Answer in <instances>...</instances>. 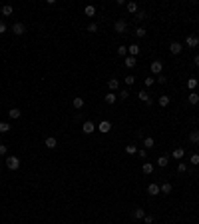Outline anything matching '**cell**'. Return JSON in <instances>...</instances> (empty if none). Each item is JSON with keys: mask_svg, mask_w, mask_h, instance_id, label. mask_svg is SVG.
Returning a JSON list of instances; mask_svg holds the SVG:
<instances>
[{"mask_svg": "<svg viewBox=\"0 0 199 224\" xmlns=\"http://www.w3.org/2000/svg\"><path fill=\"white\" fill-rule=\"evenodd\" d=\"M6 166L10 168V170H18L20 168V158L18 156H8L6 158Z\"/></svg>", "mask_w": 199, "mask_h": 224, "instance_id": "6da1fadb", "label": "cell"}, {"mask_svg": "<svg viewBox=\"0 0 199 224\" xmlns=\"http://www.w3.org/2000/svg\"><path fill=\"white\" fill-rule=\"evenodd\" d=\"M113 30L117 32V34H124L125 30H128V22H125L124 18H120V20H116V24H113Z\"/></svg>", "mask_w": 199, "mask_h": 224, "instance_id": "7a4b0ae2", "label": "cell"}, {"mask_svg": "<svg viewBox=\"0 0 199 224\" xmlns=\"http://www.w3.org/2000/svg\"><path fill=\"white\" fill-rule=\"evenodd\" d=\"M149 68H151V72H153V74H163V62L161 60H153V62H151V64H149Z\"/></svg>", "mask_w": 199, "mask_h": 224, "instance_id": "3957f363", "label": "cell"}, {"mask_svg": "<svg viewBox=\"0 0 199 224\" xmlns=\"http://www.w3.org/2000/svg\"><path fill=\"white\" fill-rule=\"evenodd\" d=\"M12 32H14L16 36H22L24 32H26V26H24L22 22H14L12 24Z\"/></svg>", "mask_w": 199, "mask_h": 224, "instance_id": "277c9868", "label": "cell"}, {"mask_svg": "<svg viewBox=\"0 0 199 224\" xmlns=\"http://www.w3.org/2000/svg\"><path fill=\"white\" fill-rule=\"evenodd\" d=\"M185 44H187L189 48H197V46H199V38L193 36V34H189L187 38H185Z\"/></svg>", "mask_w": 199, "mask_h": 224, "instance_id": "5b68a950", "label": "cell"}, {"mask_svg": "<svg viewBox=\"0 0 199 224\" xmlns=\"http://www.w3.org/2000/svg\"><path fill=\"white\" fill-rule=\"evenodd\" d=\"M181 50H183L181 42H171V44H169V52H171V54H175V56L181 52Z\"/></svg>", "mask_w": 199, "mask_h": 224, "instance_id": "8992f818", "label": "cell"}, {"mask_svg": "<svg viewBox=\"0 0 199 224\" xmlns=\"http://www.w3.org/2000/svg\"><path fill=\"white\" fill-rule=\"evenodd\" d=\"M82 130H84V134H92L96 130V124H94V122H90V120H86V122H84V126H82Z\"/></svg>", "mask_w": 199, "mask_h": 224, "instance_id": "52a82bcc", "label": "cell"}, {"mask_svg": "<svg viewBox=\"0 0 199 224\" xmlns=\"http://www.w3.org/2000/svg\"><path fill=\"white\" fill-rule=\"evenodd\" d=\"M137 98L141 100V102H147V104H151V102H153V100H151V96L147 94L145 90H139V92H137Z\"/></svg>", "mask_w": 199, "mask_h": 224, "instance_id": "ba28073f", "label": "cell"}, {"mask_svg": "<svg viewBox=\"0 0 199 224\" xmlns=\"http://www.w3.org/2000/svg\"><path fill=\"white\" fill-rule=\"evenodd\" d=\"M44 146H46V148H50V150H54V148H56V146H58L56 138H54V136H48V138H46V140H44Z\"/></svg>", "mask_w": 199, "mask_h": 224, "instance_id": "9c48e42d", "label": "cell"}, {"mask_svg": "<svg viewBox=\"0 0 199 224\" xmlns=\"http://www.w3.org/2000/svg\"><path fill=\"white\" fill-rule=\"evenodd\" d=\"M98 128H100V132H101V134H108L109 130H112V124H109L108 120H104V122H100V126H98Z\"/></svg>", "mask_w": 199, "mask_h": 224, "instance_id": "30bf717a", "label": "cell"}, {"mask_svg": "<svg viewBox=\"0 0 199 224\" xmlns=\"http://www.w3.org/2000/svg\"><path fill=\"white\" fill-rule=\"evenodd\" d=\"M147 194H149V196H157V194H161V192H159V184H149V186H147Z\"/></svg>", "mask_w": 199, "mask_h": 224, "instance_id": "8fae6325", "label": "cell"}, {"mask_svg": "<svg viewBox=\"0 0 199 224\" xmlns=\"http://www.w3.org/2000/svg\"><path fill=\"white\" fill-rule=\"evenodd\" d=\"M135 64H137V60H135L133 56H125L124 58V66H125V68H133Z\"/></svg>", "mask_w": 199, "mask_h": 224, "instance_id": "7c38bea8", "label": "cell"}, {"mask_svg": "<svg viewBox=\"0 0 199 224\" xmlns=\"http://www.w3.org/2000/svg\"><path fill=\"white\" fill-rule=\"evenodd\" d=\"M187 102H189V104H193V106H195V104H199V94H197L195 90H193V92H189Z\"/></svg>", "mask_w": 199, "mask_h": 224, "instance_id": "4fadbf2b", "label": "cell"}, {"mask_svg": "<svg viewBox=\"0 0 199 224\" xmlns=\"http://www.w3.org/2000/svg\"><path fill=\"white\" fill-rule=\"evenodd\" d=\"M108 88H109L112 92H116L117 88H120V80H116V78H109V80H108Z\"/></svg>", "mask_w": 199, "mask_h": 224, "instance_id": "5bb4252c", "label": "cell"}, {"mask_svg": "<svg viewBox=\"0 0 199 224\" xmlns=\"http://www.w3.org/2000/svg\"><path fill=\"white\" fill-rule=\"evenodd\" d=\"M169 102H171V98H169V96H159V98H157V104H159V106H161V108H165V106H169Z\"/></svg>", "mask_w": 199, "mask_h": 224, "instance_id": "9a60e30c", "label": "cell"}, {"mask_svg": "<svg viewBox=\"0 0 199 224\" xmlns=\"http://www.w3.org/2000/svg\"><path fill=\"white\" fill-rule=\"evenodd\" d=\"M125 8H128L129 14H137V10H139V6L135 2H128V4H125Z\"/></svg>", "mask_w": 199, "mask_h": 224, "instance_id": "2e32d148", "label": "cell"}, {"mask_svg": "<svg viewBox=\"0 0 199 224\" xmlns=\"http://www.w3.org/2000/svg\"><path fill=\"white\" fill-rule=\"evenodd\" d=\"M167 164H169V156H165V154H161V156H159V158H157V166L165 168Z\"/></svg>", "mask_w": 199, "mask_h": 224, "instance_id": "e0dca14e", "label": "cell"}, {"mask_svg": "<svg viewBox=\"0 0 199 224\" xmlns=\"http://www.w3.org/2000/svg\"><path fill=\"white\" fill-rule=\"evenodd\" d=\"M171 156H173L175 160H181V158L185 156V150H183V148H175V150L171 152Z\"/></svg>", "mask_w": 199, "mask_h": 224, "instance_id": "ac0fdd59", "label": "cell"}, {"mask_svg": "<svg viewBox=\"0 0 199 224\" xmlns=\"http://www.w3.org/2000/svg\"><path fill=\"white\" fill-rule=\"evenodd\" d=\"M105 104H116V92H108V94L104 96Z\"/></svg>", "mask_w": 199, "mask_h": 224, "instance_id": "d6986e66", "label": "cell"}, {"mask_svg": "<svg viewBox=\"0 0 199 224\" xmlns=\"http://www.w3.org/2000/svg\"><path fill=\"white\" fill-rule=\"evenodd\" d=\"M143 216H145V210L143 208H135L133 210V218L135 220H143Z\"/></svg>", "mask_w": 199, "mask_h": 224, "instance_id": "ffe728a7", "label": "cell"}, {"mask_svg": "<svg viewBox=\"0 0 199 224\" xmlns=\"http://www.w3.org/2000/svg\"><path fill=\"white\" fill-rule=\"evenodd\" d=\"M171 190H173V186L169 182H163L161 186H159V192H163V194H171Z\"/></svg>", "mask_w": 199, "mask_h": 224, "instance_id": "44dd1931", "label": "cell"}, {"mask_svg": "<svg viewBox=\"0 0 199 224\" xmlns=\"http://www.w3.org/2000/svg\"><path fill=\"white\" fill-rule=\"evenodd\" d=\"M72 104H74V108H78V110H80V108H84V98H82V96H76V98L72 100Z\"/></svg>", "mask_w": 199, "mask_h": 224, "instance_id": "7402d4cb", "label": "cell"}, {"mask_svg": "<svg viewBox=\"0 0 199 224\" xmlns=\"http://www.w3.org/2000/svg\"><path fill=\"white\" fill-rule=\"evenodd\" d=\"M20 114H22V112H20V108H10V110H8V116L14 118V120H18Z\"/></svg>", "mask_w": 199, "mask_h": 224, "instance_id": "603a6c76", "label": "cell"}, {"mask_svg": "<svg viewBox=\"0 0 199 224\" xmlns=\"http://www.w3.org/2000/svg\"><path fill=\"white\" fill-rule=\"evenodd\" d=\"M128 52H129V56H137V54H139V46L137 44H132V46H128Z\"/></svg>", "mask_w": 199, "mask_h": 224, "instance_id": "cb8c5ba5", "label": "cell"}, {"mask_svg": "<svg viewBox=\"0 0 199 224\" xmlns=\"http://www.w3.org/2000/svg\"><path fill=\"white\" fill-rule=\"evenodd\" d=\"M197 84H199V80H197V78H189V80H187V88H189L191 92L197 88Z\"/></svg>", "mask_w": 199, "mask_h": 224, "instance_id": "d4e9b609", "label": "cell"}, {"mask_svg": "<svg viewBox=\"0 0 199 224\" xmlns=\"http://www.w3.org/2000/svg\"><path fill=\"white\" fill-rule=\"evenodd\" d=\"M84 14H86V16H94V14H96V6H92V4H88V6L84 8Z\"/></svg>", "mask_w": 199, "mask_h": 224, "instance_id": "484cf974", "label": "cell"}, {"mask_svg": "<svg viewBox=\"0 0 199 224\" xmlns=\"http://www.w3.org/2000/svg\"><path fill=\"white\" fill-rule=\"evenodd\" d=\"M0 12H2V16H10L12 12H14V8H12L10 4H6V6H2V10H0Z\"/></svg>", "mask_w": 199, "mask_h": 224, "instance_id": "4316f807", "label": "cell"}, {"mask_svg": "<svg viewBox=\"0 0 199 224\" xmlns=\"http://www.w3.org/2000/svg\"><path fill=\"white\" fill-rule=\"evenodd\" d=\"M145 34H147V30L143 26H137V28H135V36H137V38H145Z\"/></svg>", "mask_w": 199, "mask_h": 224, "instance_id": "83f0119b", "label": "cell"}, {"mask_svg": "<svg viewBox=\"0 0 199 224\" xmlns=\"http://www.w3.org/2000/svg\"><path fill=\"white\" fill-rule=\"evenodd\" d=\"M124 82H125V86H133V84H135V76L133 74H128L124 78Z\"/></svg>", "mask_w": 199, "mask_h": 224, "instance_id": "f1b7e54d", "label": "cell"}, {"mask_svg": "<svg viewBox=\"0 0 199 224\" xmlns=\"http://www.w3.org/2000/svg\"><path fill=\"white\" fill-rule=\"evenodd\" d=\"M189 140H191L193 144H199V130H193V132L189 134Z\"/></svg>", "mask_w": 199, "mask_h": 224, "instance_id": "f546056e", "label": "cell"}, {"mask_svg": "<svg viewBox=\"0 0 199 224\" xmlns=\"http://www.w3.org/2000/svg\"><path fill=\"white\" fill-rule=\"evenodd\" d=\"M141 170H143V174H151V172H153V164L145 162V164L141 166Z\"/></svg>", "mask_w": 199, "mask_h": 224, "instance_id": "4dcf8cb0", "label": "cell"}, {"mask_svg": "<svg viewBox=\"0 0 199 224\" xmlns=\"http://www.w3.org/2000/svg\"><path fill=\"white\" fill-rule=\"evenodd\" d=\"M143 146H145V148H153V146H155V140L151 136H147L145 140H143Z\"/></svg>", "mask_w": 199, "mask_h": 224, "instance_id": "1f68e13d", "label": "cell"}, {"mask_svg": "<svg viewBox=\"0 0 199 224\" xmlns=\"http://www.w3.org/2000/svg\"><path fill=\"white\" fill-rule=\"evenodd\" d=\"M12 126L8 124V122H0V134H4V132H8V130H10Z\"/></svg>", "mask_w": 199, "mask_h": 224, "instance_id": "d6a6232c", "label": "cell"}, {"mask_svg": "<svg viewBox=\"0 0 199 224\" xmlns=\"http://www.w3.org/2000/svg\"><path fill=\"white\" fill-rule=\"evenodd\" d=\"M128 54V46H117V56H125Z\"/></svg>", "mask_w": 199, "mask_h": 224, "instance_id": "836d02e7", "label": "cell"}, {"mask_svg": "<svg viewBox=\"0 0 199 224\" xmlns=\"http://www.w3.org/2000/svg\"><path fill=\"white\" fill-rule=\"evenodd\" d=\"M135 18H137L139 22H141V20H145V18H147V14H145L143 10H137V14H135Z\"/></svg>", "mask_w": 199, "mask_h": 224, "instance_id": "e575fe53", "label": "cell"}, {"mask_svg": "<svg viewBox=\"0 0 199 224\" xmlns=\"http://www.w3.org/2000/svg\"><path fill=\"white\" fill-rule=\"evenodd\" d=\"M189 162H191L193 166H197V164H199V154H191V158H189Z\"/></svg>", "mask_w": 199, "mask_h": 224, "instance_id": "d590c367", "label": "cell"}, {"mask_svg": "<svg viewBox=\"0 0 199 224\" xmlns=\"http://www.w3.org/2000/svg\"><path fill=\"white\" fill-rule=\"evenodd\" d=\"M125 152H128V154H135V152H137V148H135L133 144H128V146H125Z\"/></svg>", "mask_w": 199, "mask_h": 224, "instance_id": "8d00e7d4", "label": "cell"}, {"mask_svg": "<svg viewBox=\"0 0 199 224\" xmlns=\"http://www.w3.org/2000/svg\"><path fill=\"white\" fill-rule=\"evenodd\" d=\"M153 82H155V78H151V76H147V78L143 80V84H145V88H149V86H151Z\"/></svg>", "mask_w": 199, "mask_h": 224, "instance_id": "74e56055", "label": "cell"}, {"mask_svg": "<svg viewBox=\"0 0 199 224\" xmlns=\"http://www.w3.org/2000/svg\"><path fill=\"white\" fill-rule=\"evenodd\" d=\"M86 30H88V32H96V30H98V24H96V22L88 24V28H86Z\"/></svg>", "mask_w": 199, "mask_h": 224, "instance_id": "f35d334b", "label": "cell"}, {"mask_svg": "<svg viewBox=\"0 0 199 224\" xmlns=\"http://www.w3.org/2000/svg\"><path fill=\"white\" fill-rule=\"evenodd\" d=\"M177 172H181V174H183V172H187V166H185L183 162H179V166H177Z\"/></svg>", "mask_w": 199, "mask_h": 224, "instance_id": "ab89813d", "label": "cell"}, {"mask_svg": "<svg viewBox=\"0 0 199 224\" xmlns=\"http://www.w3.org/2000/svg\"><path fill=\"white\" fill-rule=\"evenodd\" d=\"M143 222H145V224H151V222H153V216H151V214H145V216H143Z\"/></svg>", "mask_w": 199, "mask_h": 224, "instance_id": "60d3db41", "label": "cell"}, {"mask_svg": "<svg viewBox=\"0 0 199 224\" xmlns=\"http://www.w3.org/2000/svg\"><path fill=\"white\" fill-rule=\"evenodd\" d=\"M155 82H159V84H165V82H167V78H165V76H163V74H159Z\"/></svg>", "mask_w": 199, "mask_h": 224, "instance_id": "b9f144b4", "label": "cell"}, {"mask_svg": "<svg viewBox=\"0 0 199 224\" xmlns=\"http://www.w3.org/2000/svg\"><path fill=\"white\" fill-rule=\"evenodd\" d=\"M6 152H8V146L6 144H0V156H4Z\"/></svg>", "mask_w": 199, "mask_h": 224, "instance_id": "7bdbcfd3", "label": "cell"}, {"mask_svg": "<svg viewBox=\"0 0 199 224\" xmlns=\"http://www.w3.org/2000/svg\"><path fill=\"white\" fill-rule=\"evenodd\" d=\"M128 96H129V92H128V90H121V92H120V98H121V100H125Z\"/></svg>", "mask_w": 199, "mask_h": 224, "instance_id": "ee69618b", "label": "cell"}, {"mask_svg": "<svg viewBox=\"0 0 199 224\" xmlns=\"http://www.w3.org/2000/svg\"><path fill=\"white\" fill-rule=\"evenodd\" d=\"M8 30V26H6V24H4V22H0V34H4V32H6Z\"/></svg>", "mask_w": 199, "mask_h": 224, "instance_id": "f6af8a7d", "label": "cell"}, {"mask_svg": "<svg viewBox=\"0 0 199 224\" xmlns=\"http://www.w3.org/2000/svg\"><path fill=\"white\" fill-rule=\"evenodd\" d=\"M193 64H195L197 68H199V54H195V58H193Z\"/></svg>", "mask_w": 199, "mask_h": 224, "instance_id": "bcb514c9", "label": "cell"}]
</instances>
